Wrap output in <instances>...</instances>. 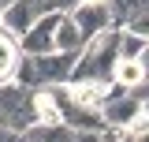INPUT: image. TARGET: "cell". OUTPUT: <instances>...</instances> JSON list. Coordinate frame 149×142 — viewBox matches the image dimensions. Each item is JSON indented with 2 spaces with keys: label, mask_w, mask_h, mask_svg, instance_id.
<instances>
[{
  "label": "cell",
  "mask_w": 149,
  "mask_h": 142,
  "mask_svg": "<svg viewBox=\"0 0 149 142\" xmlns=\"http://www.w3.org/2000/svg\"><path fill=\"white\" fill-rule=\"evenodd\" d=\"M138 116H142V120H146V124H149V93H146V97H142V101H138Z\"/></svg>",
  "instance_id": "cell-15"
},
{
  "label": "cell",
  "mask_w": 149,
  "mask_h": 142,
  "mask_svg": "<svg viewBox=\"0 0 149 142\" xmlns=\"http://www.w3.org/2000/svg\"><path fill=\"white\" fill-rule=\"evenodd\" d=\"M138 64H142V75H146V82H149V41H146V49H142V56H138Z\"/></svg>",
  "instance_id": "cell-13"
},
{
  "label": "cell",
  "mask_w": 149,
  "mask_h": 142,
  "mask_svg": "<svg viewBox=\"0 0 149 142\" xmlns=\"http://www.w3.org/2000/svg\"><path fill=\"white\" fill-rule=\"evenodd\" d=\"M60 90L71 97L78 108H86V112H101V105H104V97H108V82H93V79H82V82H60Z\"/></svg>",
  "instance_id": "cell-5"
},
{
  "label": "cell",
  "mask_w": 149,
  "mask_h": 142,
  "mask_svg": "<svg viewBox=\"0 0 149 142\" xmlns=\"http://www.w3.org/2000/svg\"><path fill=\"white\" fill-rule=\"evenodd\" d=\"M0 127L11 135H26L30 127H37L34 120V90L19 86V82H4L0 86Z\"/></svg>",
  "instance_id": "cell-3"
},
{
  "label": "cell",
  "mask_w": 149,
  "mask_h": 142,
  "mask_svg": "<svg viewBox=\"0 0 149 142\" xmlns=\"http://www.w3.org/2000/svg\"><path fill=\"white\" fill-rule=\"evenodd\" d=\"M78 53H45V56H22L15 67V79L19 86L26 90H45V86H60V82H67L71 79V67Z\"/></svg>",
  "instance_id": "cell-2"
},
{
  "label": "cell",
  "mask_w": 149,
  "mask_h": 142,
  "mask_svg": "<svg viewBox=\"0 0 149 142\" xmlns=\"http://www.w3.org/2000/svg\"><path fill=\"white\" fill-rule=\"evenodd\" d=\"M56 22H60V11H49V15H41L26 30V34L19 37V45H22V53L26 56H45V53H56L52 49V30H56Z\"/></svg>",
  "instance_id": "cell-4"
},
{
  "label": "cell",
  "mask_w": 149,
  "mask_h": 142,
  "mask_svg": "<svg viewBox=\"0 0 149 142\" xmlns=\"http://www.w3.org/2000/svg\"><path fill=\"white\" fill-rule=\"evenodd\" d=\"M78 4H86V8H108V0H78Z\"/></svg>",
  "instance_id": "cell-16"
},
{
  "label": "cell",
  "mask_w": 149,
  "mask_h": 142,
  "mask_svg": "<svg viewBox=\"0 0 149 142\" xmlns=\"http://www.w3.org/2000/svg\"><path fill=\"white\" fill-rule=\"evenodd\" d=\"M116 64H119V30H104V34H97L93 41L82 45V53H78V60H74V67H71V79L74 82H82V79L108 82Z\"/></svg>",
  "instance_id": "cell-1"
},
{
  "label": "cell",
  "mask_w": 149,
  "mask_h": 142,
  "mask_svg": "<svg viewBox=\"0 0 149 142\" xmlns=\"http://www.w3.org/2000/svg\"><path fill=\"white\" fill-rule=\"evenodd\" d=\"M142 49H146V41L142 37L127 34V30H119V60H138L142 56Z\"/></svg>",
  "instance_id": "cell-10"
},
{
  "label": "cell",
  "mask_w": 149,
  "mask_h": 142,
  "mask_svg": "<svg viewBox=\"0 0 149 142\" xmlns=\"http://www.w3.org/2000/svg\"><path fill=\"white\" fill-rule=\"evenodd\" d=\"M74 142H101L93 131H74Z\"/></svg>",
  "instance_id": "cell-14"
},
{
  "label": "cell",
  "mask_w": 149,
  "mask_h": 142,
  "mask_svg": "<svg viewBox=\"0 0 149 142\" xmlns=\"http://www.w3.org/2000/svg\"><path fill=\"white\" fill-rule=\"evenodd\" d=\"M82 34H78V26L71 22V15H60V22H56L52 30V49L56 53H82Z\"/></svg>",
  "instance_id": "cell-7"
},
{
  "label": "cell",
  "mask_w": 149,
  "mask_h": 142,
  "mask_svg": "<svg viewBox=\"0 0 149 142\" xmlns=\"http://www.w3.org/2000/svg\"><path fill=\"white\" fill-rule=\"evenodd\" d=\"M112 79H116V86H123V90L142 86V82H146V75H142V64H138V60H119L116 71H112Z\"/></svg>",
  "instance_id": "cell-9"
},
{
  "label": "cell",
  "mask_w": 149,
  "mask_h": 142,
  "mask_svg": "<svg viewBox=\"0 0 149 142\" xmlns=\"http://www.w3.org/2000/svg\"><path fill=\"white\" fill-rule=\"evenodd\" d=\"M116 142H134V138H130V135H119V138H116Z\"/></svg>",
  "instance_id": "cell-18"
},
{
  "label": "cell",
  "mask_w": 149,
  "mask_h": 142,
  "mask_svg": "<svg viewBox=\"0 0 149 142\" xmlns=\"http://www.w3.org/2000/svg\"><path fill=\"white\" fill-rule=\"evenodd\" d=\"M123 30L134 37H142V41H149V11H138V15L123 19Z\"/></svg>",
  "instance_id": "cell-11"
},
{
  "label": "cell",
  "mask_w": 149,
  "mask_h": 142,
  "mask_svg": "<svg viewBox=\"0 0 149 142\" xmlns=\"http://www.w3.org/2000/svg\"><path fill=\"white\" fill-rule=\"evenodd\" d=\"M11 4H15V0H0V11H8V8H11Z\"/></svg>",
  "instance_id": "cell-17"
},
{
  "label": "cell",
  "mask_w": 149,
  "mask_h": 142,
  "mask_svg": "<svg viewBox=\"0 0 149 142\" xmlns=\"http://www.w3.org/2000/svg\"><path fill=\"white\" fill-rule=\"evenodd\" d=\"M71 22L78 26L82 41H93L97 34L112 30V11L108 8H86V4H78V8L71 11Z\"/></svg>",
  "instance_id": "cell-6"
},
{
  "label": "cell",
  "mask_w": 149,
  "mask_h": 142,
  "mask_svg": "<svg viewBox=\"0 0 149 142\" xmlns=\"http://www.w3.org/2000/svg\"><path fill=\"white\" fill-rule=\"evenodd\" d=\"M22 142H74V131L71 127H30L26 135H19Z\"/></svg>",
  "instance_id": "cell-8"
},
{
  "label": "cell",
  "mask_w": 149,
  "mask_h": 142,
  "mask_svg": "<svg viewBox=\"0 0 149 142\" xmlns=\"http://www.w3.org/2000/svg\"><path fill=\"white\" fill-rule=\"evenodd\" d=\"M78 8V0H45V11H60V15H67Z\"/></svg>",
  "instance_id": "cell-12"
}]
</instances>
